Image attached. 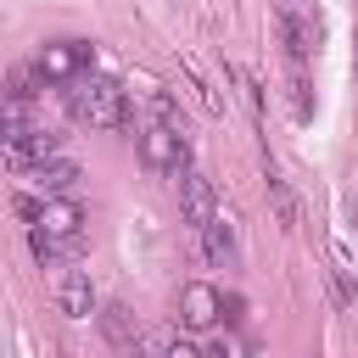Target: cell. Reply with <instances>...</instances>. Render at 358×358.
<instances>
[{
	"instance_id": "cell-1",
	"label": "cell",
	"mask_w": 358,
	"mask_h": 358,
	"mask_svg": "<svg viewBox=\"0 0 358 358\" xmlns=\"http://www.w3.org/2000/svg\"><path fill=\"white\" fill-rule=\"evenodd\" d=\"M67 112H73V123H84V129H123L129 123V95H123V84H112V78H78L73 90H67Z\"/></svg>"
},
{
	"instance_id": "cell-2",
	"label": "cell",
	"mask_w": 358,
	"mask_h": 358,
	"mask_svg": "<svg viewBox=\"0 0 358 358\" xmlns=\"http://www.w3.org/2000/svg\"><path fill=\"white\" fill-rule=\"evenodd\" d=\"M90 62H95L90 39H50L34 56V78H45V84H78V78H90Z\"/></svg>"
},
{
	"instance_id": "cell-3",
	"label": "cell",
	"mask_w": 358,
	"mask_h": 358,
	"mask_svg": "<svg viewBox=\"0 0 358 358\" xmlns=\"http://www.w3.org/2000/svg\"><path fill=\"white\" fill-rule=\"evenodd\" d=\"M140 162L151 173H185L190 168V134L168 129V123H145L140 129Z\"/></svg>"
},
{
	"instance_id": "cell-4",
	"label": "cell",
	"mask_w": 358,
	"mask_h": 358,
	"mask_svg": "<svg viewBox=\"0 0 358 358\" xmlns=\"http://www.w3.org/2000/svg\"><path fill=\"white\" fill-rule=\"evenodd\" d=\"M50 157H62V134H50L45 123H34V129H22V134H6V162H11L17 173L45 168Z\"/></svg>"
},
{
	"instance_id": "cell-5",
	"label": "cell",
	"mask_w": 358,
	"mask_h": 358,
	"mask_svg": "<svg viewBox=\"0 0 358 358\" xmlns=\"http://www.w3.org/2000/svg\"><path fill=\"white\" fill-rule=\"evenodd\" d=\"M84 224H90V213H84L73 196H45V213H39V224H28V229H45V235H50V241H62L67 252H78Z\"/></svg>"
},
{
	"instance_id": "cell-6",
	"label": "cell",
	"mask_w": 358,
	"mask_h": 358,
	"mask_svg": "<svg viewBox=\"0 0 358 358\" xmlns=\"http://www.w3.org/2000/svg\"><path fill=\"white\" fill-rule=\"evenodd\" d=\"M179 213L196 224V229H207L224 207H218V190H213V179L201 173V168H185L179 173Z\"/></svg>"
},
{
	"instance_id": "cell-7",
	"label": "cell",
	"mask_w": 358,
	"mask_h": 358,
	"mask_svg": "<svg viewBox=\"0 0 358 358\" xmlns=\"http://www.w3.org/2000/svg\"><path fill=\"white\" fill-rule=\"evenodd\" d=\"M218 313H224V296H218V285H207V280H190V285L179 291V319H185V330H213V324H218Z\"/></svg>"
},
{
	"instance_id": "cell-8",
	"label": "cell",
	"mask_w": 358,
	"mask_h": 358,
	"mask_svg": "<svg viewBox=\"0 0 358 358\" xmlns=\"http://www.w3.org/2000/svg\"><path fill=\"white\" fill-rule=\"evenodd\" d=\"M201 252H207L213 268H235V263H241V235H235V218H229V213H218V218L201 229Z\"/></svg>"
},
{
	"instance_id": "cell-9",
	"label": "cell",
	"mask_w": 358,
	"mask_h": 358,
	"mask_svg": "<svg viewBox=\"0 0 358 358\" xmlns=\"http://www.w3.org/2000/svg\"><path fill=\"white\" fill-rule=\"evenodd\" d=\"M56 308H62L67 319H95V313H101V308H95V285H90L84 268H67V274L56 280Z\"/></svg>"
},
{
	"instance_id": "cell-10",
	"label": "cell",
	"mask_w": 358,
	"mask_h": 358,
	"mask_svg": "<svg viewBox=\"0 0 358 358\" xmlns=\"http://www.w3.org/2000/svg\"><path fill=\"white\" fill-rule=\"evenodd\" d=\"M274 22H280V39H285V56H291V67H302V62H308V50H313V28L302 22V11H296L291 0L280 6V17H274Z\"/></svg>"
},
{
	"instance_id": "cell-11",
	"label": "cell",
	"mask_w": 358,
	"mask_h": 358,
	"mask_svg": "<svg viewBox=\"0 0 358 358\" xmlns=\"http://www.w3.org/2000/svg\"><path fill=\"white\" fill-rule=\"evenodd\" d=\"M28 179H34V185H39L45 196H67V190H73V185L84 179V168H78L73 157H50V162H45V168H34Z\"/></svg>"
},
{
	"instance_id": "cell-12",
	"label": "cell",
	"mask_w": 358,
	"mask_h": 358,
	"mask_svg": "<svg viewBox=\"0 0 358 358\" xmlns=\"http://www.w3.org/2000/svg\"><path fill=\"white\" fill-rule=\"evenodd\" d=\"M95 319H101V330H106V341H112V347H123V352H134V347H140V324H134V313H129L123 302H106Z\"/></svg>"
},
{
	"instance_id": "cell-13",
	"label": "cell",
	"mask_w": 358,
	"mask_h": 358,
	"mask_svg": "<svg viewBox=\"0 0 358 358\" xmlns=\"http://www.w3.org/2000/svg\"><path fill=\"white\" fill-rule=\"evenodd\" d=\"M268 201H274V218H280V229H296V218H302V207H296V196H291V185L268 168Z\"/></svg>"
},
{
	"instance_id": "cell-14",
	"label": "cell",
	"mask_w": 358,
	"mask_h": 358,
	"mask_svg": "<svg viewBox=\"0 0 358 358\" xmlns=\"http://www.w3.org/2000/svg\"><path fill=\"white\" fill-rule=\"evenodd\" d=\"M28 252H34V257H39V268H56V263H62V257H73V252H67V246H62V241H50V235H45V229H28Z\"/></svg>"
},
{
	"instance_id": "cell-15",
	"label": "cell",
	"mask_w": 358,
	"mask_h": 358,
	"mask_svg": "<svg viewBox=\"0 0 358 358\" xmlns=\"http://www.w3.org/2000/svg\"><path fill=\"white\" fill-rule=\"evenodd\" d=\"M151 112H157V123H168V129H185V112H179V101H173L168 90H151Z\"/></svg>"
},
{
	"instance_id": "cell-16",
	"label": "cell",
	"mask_w": 358,
	"mask_h": 358,
	"mask_svg": "<svg viewBox=\"0 0 358 358\" xmlns=\"http://www.w3.org/2000/svg\"><path fill=\"white\" fill-rule=\"evenodd\" d=\"M201 352H207V347H196L190 336H173V341H168V347H162L157 358H201Z\"/></svg>"
},
{
	"instance_id": "cell-17",
	"label": "cell",
	"mask_w": 358,
	"mask_h": 358,
	"mask_svg": "<svg viewBox=\"0 0 358 358\" xmlns=\"http://www.w3.org/2000/svg\"><path fill=\"white\" fill-rule=\"evenodd\" d=\"M201 358H235V352H229V347H207Z\"/></svg>"
},
{
	"instance_id": "cell-18",
	"label": "cell",
	"mask_w": 358,
	"mask_h": 358,
	"mask_svg": "<svg viewBox=\"0 0 358 358\" xmlns=\"http://www.w3.org/2000/svg\"><path fill=\"white\" fill-rule=\"evenodd\" d=\"M129 358H157V352H145V347H134V352H129Z\"/></svg>"
}]
</instances>
